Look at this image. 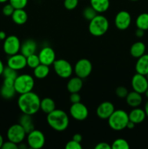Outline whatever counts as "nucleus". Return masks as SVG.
<instances>
[{
	"mask_svg": "<svg viewBox=\"0 0 148 149\" xmlns=\"http://www.w3.org/2000/svg\"><path fill=\"white\" fill-rule=\"evenodd\" d=\"M70 114L77 121H84L88 117L89 111L86 106L82 103H72L70 108Z\"/></svg>",
	"mask_w": 148,
	"mask_h": 149,
	"instance_id": "9b49d317",
	"label": "nucleus"
},
{
	"mask_svg": "<svg viewBox=\"0 0 148 149\" xmlns=\"http://www.w3.org/2000/svg\"><path fill=\"white\" fill-rule=\"evenodd\" d=\"M137 59L135 65L136 73L146 76L148 74V54H144Z\"/></svg>",
	"mask_w": 148,
	"mask_h": 149,
	"instance_id": "6ab92c4d",
	"label": "nucleus"
},
{
	"mask_svg": "<svg viewBox=\"0 0 148 149\" xmlns=\"http://www.w3.org/2000/svg\"><path fill=\"white\" fill-rule=\"evenodd\" d=\"M49 66L44 65V64L40 63L38 66L33 68V74L36 78L39 79H44L49 75Z\"/></svg>",
	"mask_w": 148,
	"mask_h": 149,
	"instance_id": "bb28decb",
	"label": "nucleus"
},
{
	"mask_svg": "<svg viewBox=\"0 0 148 149\" xmlns=\"http://www.w3.org/2000/svg\"><path fill=\"white\" fill-rule=\"evenodd\" d=\"M17 71L13 69V68H10L7 65V67H4V71H3L2 75L4 78H10L12 79H15L16 77H17Z\"/></svg>",
	"mask_w": 148,
	"mask_h": 149,
	"instance_id": "473e14b6",
	"label": "nucleus"
},
{
	"mask_svg": "<svg viewBox=\"0 0 148 149\" xmlns=\"http://www.w3.org/2000/svg\"><path fill=\"white\" fill-rule=\"evenodd\" d=\"M7 1H9V0H0V3H5Z\"/></svg>",
	"mask_w": 148,
	"mask_h": 149,
	"instance_id": "3c124183",
	"label": "nucleus"
},
{
	"mask_svg": "<svg viewBox=\"0 0 148 149\" xmlns=\"http://www.w3.org/2000/svg\"><path fill=\"white\" fill-rule=\"evenodd\" d=\"M35 81L33 77L29 74H21L16 77L15 79L14 87L17 93L20 95L29 93L33 90Z\"/></svg>",
	"mask_w": 148,
	"mask_h": 149,
	"instance_id": "39448f33",
	"label": "nucleus"
},
{
	"mask_svg": "<svg viewBox=\"0 0 148 149\" xmlns=\"http://www.w3.org/2000/svg\"><path fill=\"white\" fill-rule=\"evenodd\" d=\"M0 42H1V39H0Z\"/></svg>",
	"mask_w": 148,
	"mask_h": 149,
	"instance_id": "5fc2aeb1",
	"label": "nucleus"
},
{
	"mask_svg": "<svg viewBox=\"0 0 148 149\" xmlns=\"http://www.w3.org/2000/svg\"><path fill=\"white\" fill-rule=\"evenodd\" d=\"M146 47L142 42H136L131 45L130 48V54L135 58H139L145 54Z\"/></svg>",
	"mask_w": 148,
	"mask_h": 149,
	"instance_id": "b1692460",
	"label": "nucleus"
},
{
	"mask_svg": "<svg viewBox=\"0 0 148 149\" xmlns=\"http://www.w3.org/2000/svg\"><path fill=\"white\" fill-rule=\"evenodd\" d=\"M11 17L13 22L17 25L25 24L28 20V14L23 9H15Z\"/></svg>",
	"mask_w": 148,
	"mask_h": 149,
	"instance_id": "4be33fe9",
	"label": "nucleus"
},
{
	"mask_svg": "<svg viewBox=\"0 0 148 149\" xmlns=\"http://www.w3.org/2000/svg\"><path fill=\"white\" fill-rule=\"evenodd\" d=\"M145 96H146V97H147V98L148 99V88H147V90L146 91H145Z\"/></svg>",
	"mask_w": 148,
	"mask_h": 149,
	"instance_id": "8fccbe9b",
	"label": "nucleus"
},
{
	"mask_svg": "<svg viewBox=\"0 0 148 149\" xmlns=\"http://www.w3.org/2000/svg\"><path fill=\"white\" fill-rule=\"evenodd\" d=\"M26 61H27V65L32 69L35 68L41 63L39 55H36V53L26 57Z\"/></svg>",
	"mask_w": 148,
	"mask_h": 149,
	"instance_id": "c756f323",
	"label": "nucleus"
},
{
	"mask_svg": "<svg viewBox=\"0 0 148 149\" xmlns=\"http://www.w3.org/2000/svg\"><path fill=\"white\" fill-rule=\"evenodd\" d=\"M95 149H112L111 146L109 145L107 143L102 142L100 143L97 144L95 146Z\"/></svg>",
	"mask_w": 148,
	"mask_h": 149,
	"instance_id": "a19ab883",
	"label": "nucleus"
},
{
	"mask_svg": "<svg viewBox=\"0 0 148 149\" xmlns=\"http://www.w3.org/2000/svg\"><path fill=\"white\" fill-rule=\"evenodd\" d=\"M19 124L24 128L27 134L34 130V124L33 122L31 115L23 113L20 116V120H19Z\"/></svg>",
	"mask_w": 148,
	"mask_h": 149,
	"instance_id": "5701e85b",
	"label": "nucleus"
},
{
	"mask_svg": "<svg viewBox=\"0 0 148 149\" xmlns=\"http://www.w3.org/2000/svg\"><path fill=\"white\" fill-rule=\"evenodd\" d=\"M20 47L21 44L20 39L15 35L7 36V38L4 40L3 49L4 52L9 56L18 53L20 50Z\"/></svg>",
	"mask_w": 148,
	"mask_h": 149,
	"instance_id": "6e6552de",
	"label": "nucleus"
},
{
	"mask_svg": "<svg viewBox=\"0 0 148 149\" xmlns=\"http://www.w3.org/2000/svg\"><path fill=\"white\" fill-rule=\"evenodd\" d=\"M4 64H3L2 61L0 60V76L2 75V73H3V71H4Z\"/></svg>",
	"mask_w": 148,
	"mask_h": 149,
	"instance_id": "49530a36",
	"label": "nucleus"
},
{
	"mask_svg": "<svg viewBox=\"0 0 148 149\" xmlns=\"http://www.w3.org/2000/svg\"><path fill=\"white\" fill-rule=\"evenodd\" d=\"M144 110H145V113H146L147 117L148 118V101L147 102L146 104H145V109H144Z\"/></svg>",
	"mask_w": 148,
	"mask_h": 149,
	"instance_id": "de8ad7c7",
	"label": "nucleus"
},
{
	"mask_svg": "<svg viewBox=\"0 0 148 149\" xmlns=\"http://www.w3.org/2000/svg\"><path fill=\"white\" fill-rule=\"evenodd\" d=\"M26 135L27 133L26 130L20 124H15L10 126L7 132L8 141L17 143V145L24 141Z\"/></svg>",
	"mask_w": 148,
	"mask_h": 149,
	"instance_id": "0eeeda50",
	"label": "nucleus"
},
{
	"mask_svg": "<svg viewBox=\"0 0 148 149\" xmlns=\"http://www.w3.org/2000/svg\"><path fill=\"white\" fill-rule=\"evenodd\" d=\"M147 117L146 113L145 110L139 108H133L129 113V120L136 125V124H140L145 121V118Z\"/></svg>",
	"mask_w": 148,
	"mask_h": 149,
	"instance_id": "a211bd4d",
	"label": "nucleus"
},
{
	"mask_svg": "<svg viewBox=\"0 0 148 149\" xmlns=\"http://www.w3.org/2000/svg\"><path fill=\"white\" fill-rule=\"evenodd\" d=\"M83 15H84V18L90 21L97 15V13L91 6H90V7H87L84 9L83 11Z\"/></svg>",
	"mask_w": 148,
	"mask_h": 149,
	"instance_id": "2f4dec72",
	"label": "nucleus"
},
{
	"mask_svg": "<svg viewBox=\"0 0 148 149\" xmlns=\"http://www.w3.org/2000/svg\"><path fill=\"white\" fill-rule=\"evenodd\" d=\"M40 103L39 96L32 91L21 94L17 100V105L22 113L31 116L39 111Z\"/></svg>",
	"mask_w": 148,
	"mask_h": 149,
	"instance_id": "f257e3e1",
	"label": "nucleus"
},
{
	"mask_svg": "<svg viewBox=\"0 0 148 149\" xmlns=\"http://www.w3.org/2000/svg\"><path fill=\"white\" fill-rule=\"evenodd\" d=\"M146 77H147V80H148V74L146 75Z\"/></svg>",
	"mask_w": 148,
	"mask_h": 149,
	"instance_id": "864d4df0",
	"label": "nucleus"
},
{
	"mask_svg": "<svg viewBox=\"0 0 148 149\" xmlns=\"http://www.w3.org/2000/svg\"><path fill=\"white\" fill-rule=\"evenodd\" d=\"M37 49V44L33 39H27L25 41L20 47V52L24 56L28 57L34 54Z\"/></svg>",
	"mask_w": 148,
	"mask_h": 149,
	"instance_id": "f3484780",
	"label": "nucleus"
},
{
	"mask_svg": "<svg viewBox=\"0 0 148 149\" xmlns=\"http://www.w3.org/2000/svg\"><path fill=\"white\" fill-rule=\"evenodd\" d=\"M126 100L127 104L131 107H139L142 102V94L133 90V91L129 93V94L126 96Z\"/></svg>",
	"mask_w": 148,
	"mask_h": 149,
	"instance_id": "aec40b11",
	"label": "nucleus"
},
{
	"mask_svg": "<svg viewBox=\"0 0 148 149\" xmlns=\"http://www.w3.org/2000/svg\"><path fill=\"white\" fill-rule=\"evenodd\" d=\"M2 149H18V145L17 143L12 142V141H8L4 142L2 146H1Z\"/></svg>",
	"mask_w": 148,
	"mask_h": 149,
	"instance_id": "58836bf2",
	"label": "nucleus"
},
{
	"mask_svg": "<svg viewBox=\"0 0 148 149\" xmlns=\"http://www.w3.org/2000/svg\"><path fill=\"white\" fill-rule=\"evenodd\" d=\"M46 121L50 127L57 132H62L69 126L68 114L60 109H55L53 111L48 113Z\"/></svg>",
	"mask_w": 148,
	"mask_h": 149,
	"instance_id": "f03ea898",
	"label": "nucleus"
},
{
	"mask_svg": "<svg viewBox=\"0 0 148 149\" xmlns=\"http://www.w3.org/2000/svg\"><path fill=\"white\" fill-rule=\"evenodd\" d=\"M134 127H135V124L133 123V122H132L131 121L129 120V122H128L126 127L129 128V129H133V128H134Z\"/></svg>",
	"mask_w": 148,
	"mask_h": 149,
	"instance_id": "c03bdc74",
	"label": "nucleus"
},
{
	"mask_svg": "<svg viewBox=\"0 0 148 149\" xmlns=\"http://www.w3.org/2000/svg\"><path fill=\"white\" fill-rule=\"evenodd\" d=\"M28 145L30 148L40 149L45 144V136L43 132L38 130H33L27 134Z\"/></svg>",
	"mask_w": 148,
	"mask_h": 149,
	"instance_id": "1a4fd4ad",
	"label": "nucleus"
},
{
	"mask_svg": "<svg viewBox=\"0 0 148 149\" xmlns=\"http://www.w3.org/2000/svg\"><path fill=\"white\" fill-rule=\"evenodd\" d=\"M109 29V22L104 16L97 15L89 24V31L94 36H101L107 31Z\"/></svg>",
	"mask_w": 148,
	"mask_h": 149,
	"instance_id": "20e7f679",
	"label": "nucleus"
},
{
	"mask_svg": "<svg viewBox=\"0 0 148 149\" xmlns=\"http://www.w3.org/2000/svg\"><path fill=\"white\" fill-rule=\"evenodd\" d=\"M40 109L44 113L48 114L50 112L53 111L55 109H56V105H55V101L52 98L45 97V98L41 100Z\"/></svg>",
	"mask_w": 148,
	"mask_h": 149,
	"instance_id": "a878e982",
	"label": "nucleus"
},
{
	"mask_svg": "<svg viewBox=\"0 0 148 149\" xmlns=\"http://www.w3.org/2000/svg\"><path fill=\"white\" fill-rule=\"evenodd\" d=\"M40 63L46 65H51L53 64L56 59V55L54 49L50 47H44L39 52V55Z\"/></svg>",
	"mask_w": 148,
	"mask_h": 149,
	"instance_id": "2eb2a0df",
	"label": "nucleus"
},
{
	"mask_svg": "<svg viewBox=\"0 0 148 149\" xmlns=\"http://www.w3.org/2000/svg\"><path fill=\"white\" fill-rule=\"evenodd\" d=\"M107 119L111 129L115 131L123 130L126 128L129 121V113L123 110H115Z\"/></svg>",
	"mask_w": 148,
	"mask_h": 149,
	"instance_id": "7ed1b4c3",
	"label": "nucleus"
},
{
	"mask_svg": "<svg viewBox=\"0 0 148 149\" xmlns=\"http://www.w3.org/2000/svg\"><path fill=\"white\" fill-rule=\"evenodd\" d=\"M7 65L16 71L23 69L27 65L26 57L21 53L11 55L7 60Z\"/></svg>",
	"mask_w": 148,
	"mask_h": 149,
	"instance_id": "4468645a",
	"label": "nucleus"
},
{
	"mask_svg": "<svg viewBox=\"0 0 148 149\" xmlns=\"http://www.w3.org/2000/svg\"><path fill=\"white\" fill-rule=\"evenodd\" d=\"M135 35H136V37L142 38V36L145 35V31L142 30V29H138L137 28L136 32H135Z\"/></svg>",
	"mask_w": 148,
	"mask_h": 149,
	"instance_id": "79ce46f5",
	"label": "nucleus"
},
{
	"mask_svg": "<svg viewBox=\"0 0 148 149\" xmlns=\"http://www.w3.org/2000/svg\"><path fill=\"white\" fill-rule=\"evenodd\" d=\"M111 148L112 149H129L130 146L125 139L118 138L113 141Z\"/></svg>",
	"mask_w": 148,
	"mask_h": 149,
	"instance_id": "7c9ffc66",
	"label": "nucleus"
},
{
	"mask_svg": "<svg viewBox=\"0 0 148 149\" xmlns=\"http://www.w3.org/2000/svg\"><path fill=\"white\" fill-rule=\"evenodd\" d=\"M115 94L120 98H126L127 95L129 94V90L125 87L120 86L115 90Z\"/></svg>",
	"mask_w": 148,
	"mask_h": 149,
	"instance_id": "f704fd0d",
	"label": "nucleus"
},
{
	"mask_svg": "<svg viewBox=\"0 0 148 149\" xmlns=\"http://www.w3.org/2000/svg\"><path fill=\"white\" fill-rule=\"evenodd\" d=\"M53 68L57 75L63 79H68L72 75L73 68L68 61L64 59L55 60L53 63Z\"/></svg>",
	"mask_w": 148,
	"mask_h": 149,
	"instance_id": "423d86ee",
	"label": "nucleus"
},
{
	"mask_svg": "<svg viewBox=\"0 0 148 149\" xmlns=\"http://www.w3.org/2000/svg\"><path fill=\"white\" fill-rule=\"evenodd\" d=\"M115 111V106L111 102L104 101L99 105L97 109V115L102 119H107Z\"/></svg>",
	"mask_w": 148,
	"mask_h": 149,
	"instance_id": "dca6fc26",
	"label": "nucleus"
},
{
	"mask_svg": "<svg viewBox=\"0 0 148 149\" xmlns=\"http://www.w3.org/2000/svg\"><path fill=\"white\" fill-rule=\"evenodd\" d=\"M83 87L82 79L78 77H73L70 79L67 84V89L71 93H79Z\"/></svg>",
	"mask_w": 148,
	"mask_h": 149,
	"instance_id": "412c9836",
	"label": "nucleus"
},
{
	"mask_svg": "<svg viewBox=\"0 0 148 149\" xmlns=\"http://www.w3.org/2000/svg\"><path fill=\"white\" fill-rule=\"evenodd\" d=\"M15 93L16 91L14 86H8L3 84L1 89H0V95H1V96L3 98L7 99V100L12 98L15 95Z\"/></svg>",
	"mask_w": 148,
	"mask_h": 149,
	"instance_id": "cd10ccee",
	"label": "nucleus"
},
{
	"mask_svg": "<svg viewBox=\"0 0 148 149\" xmlns=\"http://www.w3.org/2000/svg\"><path fill=\"white\" fill-rule=\"evenodd\" d=\"M6 38H7V35H6L5 32L1 31H0V39H1V41L4 40Z\"/></svg>",
	"mask_w": 148,
	"mask_h": 149,
	"instance_id": "a18cd8bd",
	"label": "nucleus"
},
{
	"mask_svg": "<svg viewBox=\"0 0 148 149\" xmlns=\"http://www.w3.org/2000/svg\"><path fill=\"white\" fill-rule=\"evenodd\" d=\"M73 140L75 141H77V142L78 143H81V141H82V136H81V135H80V134L78 133L75 134V135L73 136Z\"/></svg>",
	"mask_w": 148,
	"mask_h": 149,
	"instance_id": "37998d69",
	"label": "nucleus"
},
{
	"mask_svg": "<svg viewBox=\"0 0 148 149\" xmlns=\"http://www.w3.org/2000/svg\"><path fill=\"white\" fill-rule=\"evenodd\" d=\"M74 71L77 77L86 79L91 74L92 71V64L91 61L86 58H82L78 61L74 67Z\"/></svg>",
	"mask_w": 148,
	"mask_h": 149,
	"instance_id": "9d476101",
	"label": "nucleus"
},
{
	"mask_svg": "<svg viewBox=\"0 0 148 149\" xmlns=\"http://www.w3.org/2000/svg\"><path fill=\"white\" fill-rule=\"evenodd\" d=\"M136 26L138 29L144 31L148 30V13H144L138 15L136 20Z\"/></svg>",
	"mask_w": 148,
	"mask_h": 149,
	"instance_id": "c85d7f7f",
	"label": "nucleus"
},
{
	"mask_svg": "<svg viewBox=\"0 0 148 149\" xmlns=\"http://www.w3.org/2000/svg\"><path fill=\"white\" fill-rule=\"evenodd\" d=\"M131 23V16L130 13L125 10L120 11L115 17V24L119 30H126Z\"/></svg>",
	"mask_w": 148,
	"mask_h": 149,
	"instance_id": "ddd939ff",
	"label": "nucleus"
},
{
	"mask_svg": "<svg viewBox=\"0 0 148 149\" xmlns=\"http://www.w3.org/2000/svg\"><path fill=\"white\" fill-rule=\"evenodd\" d=\"M3 143H4V139H3V137L1 136V135H0V148H1Z\"/></svg>",
	"mask_w": 148,
	"mask_h": 149,
	"instance_id": "09e8293b",
	"label": "nucleus"
},
{
	"mask_svg": "<svg viewBox=\"0 0 148 149\" xmlns=\"http://www.w3.org/2000/svg\"><path fill=\"white\" fill-rule=\"evenodd\" d=\"M81 95L78 93H71L70 96V100L72 103H76L81 102Z\"/></svg>",
	"mask_w": 148,
	"mask_h": 149,
	"instance_id": "ea45409f",
	"label": "nucleus"
},
{
	"mask_svg": "<svg viewBox=\"0 0 148 149\" xmlns=\"http://www.w3.org/2000/svg\"><path fill=\"white\" fill-rule=\"evenodd\" d=\"M65 148L66 149H82V146L81 145V143H78L77 141L71 140L68 141L65 145Z\"/></svg>",
	"mask_w": 148,
	"mask_h": 149,
	"instance_id": "4c0bfd02",
	"label": "nucleus"
},
{
	"mask_svg": "<svg viewBox=\"0 0 148 149\" xmlns=\"http://www.w3.org/2000/svg\"><path fill=\"white\" fill-rule=\"evenodd\" d=\"M90 3L97 13H104L110 7V0H90Z\"/></svg>",
	"mask_w": 148,
	"mask_h": 149,
	"instance_id": "393cba45",
	"label": "nucleus"
},
{
	"mask_svg": "<svg viewBox=\"0 0 148 149\" xmlns=\"http://www.w3.org/2000/svg\"><path fill=\"white\" fill-rule=\"evenodd\" d=\"M15 9L13 7V6L11 4H10V3H9V4H5V5L3 7L2 13L5 16L9 17V16H12L13 12L15 11Z\"/></svg>",
	"mask_w": 148,
	"mask_h": 149,
	"instance_id": "e433bc0d",
	"label": "nucleus"
},
{
	"mask_svg": "<svg viewBox=\"0 0 148 149\" xmlns=\"http://www.w3.org/2000/svg\"><path fill=\"white\" fill-rule=\"evenodd\" d=\"M131 86L134 91L140 94L145 93L148 88V80L146 76L136 73L132 77Z\"/></svg>",
	"mask_w": 148,
	"mask_h": 149,
	"instance_id": "f8f14e48",
	"label": "nucleus"
},
{
	"mask_svg": "<svg viewBox=\"0 0 148 149\" xmlns=\"http://www.w3.org/2000/svg\"><path fill=\"white\" fill-rule=\"evenodd\" d=\"M130 1H139V0H130Z\"/></svg>",
	"mask_w": 148,
	"mask_h": 149,
	"instance_id": "603ef678",
	"label": "nucleus"
},
{
	"mask_svg": "<svg viewBox=\"0 0 148 149\" xmlns=\"http://www.w3.org/2000/svg\"><path fill=\"white\" fill-rule=\"evenodd\" d=\"M78 0H65L64 7L66 10H73L78 6Z\"/></svg>",
	"mask_w": 148,
	"mask_h": 149,
	"instance_id": "c9c22d12",
	"label": "nucleus"
},
{
	"mask_svg": "<svg viewBox=\"0 0 148 149\" xmlns=\"http://www.w3.org/2000/svg\"><path fill=\"white\" fill-rule=\"evenodd\" d=\"M9 1L15 9H24L28 4V0H9Z\"/></svg>",
	"mask_w": 148,
	"mask_h": 149,
	"instance_id": "72a5a7b5",
	"label": "nucleus"
}]
</instances>
